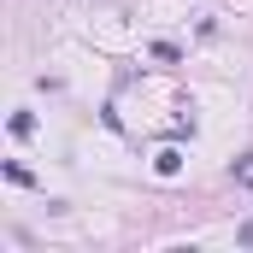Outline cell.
I'll return each mask as SVG.
<instances>
[{"instance_id": "7a4b0ae2", "label": "cell", "mask_w": 253, "mask_h": 253, "mask_svg": "<svg viewBox=\"0 0 253 253\" xmlns=\"http://www.w3.org/2000/svg\"><path fill=\"white\" fill-rule=\"evenodd\" d=\"M242 248H253V218H248V224H242Z\"/></svg>"}, {"instance_id": "6da1fadb", "label": "cell", "mask_w": 253, "mask_h": 253, "mask_svg": "<svg viewBox=\"0 0 253 253\" xmlns=\"http://www.w3.org/2000/svg\"><path fill=\"white\" fill-rule=\"evenodd\" d=\"M153 171H159V177H177V171H183V153H177V147H159Z\"/></svg>"}]
</instances>
